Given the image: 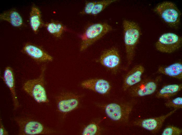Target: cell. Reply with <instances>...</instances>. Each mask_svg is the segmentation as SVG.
I'll return each mask as SVG.
<instances>
[{"instance_id": "obj_1", "label": "cell", "mask_w": 182, "mask_h": 135, "mask_svg": "<svg viewBox=\"0 0 182 135\" xmlns=\"http://www.w3.org/2000/svg\"><path fill=\"white\" fill-rule=\"evenodd\" d=\"M127 65L129 67L133 60L136 47L141 35L139 26L133 21L124 20L123 22Z\"/></svg>"}, {"instance_id": "obj_2", "label": "cell", "mask_w": 182, "mask_h": 135, "mask_svg": "<svg viewBox=\"0 0 182 135\" xmlns=\"http://www.w3.org/2000/svg\"><path fill=\"white\" fill-rule=\"evenodd\" d=\"M154 11L168 26L177 29L180 23L181 13L176 5L170 1H164L157 5Z\"/></svg>"}, {"instance_id": "obj_3", "label": "cell", "mask_w": 182, "mask_h": 135, "mask_svg": "<svg viewBox=\"0 0 182 135\" xmlns=\"http://www.w3.org/2000/svg\"><path fill=\"white\" fill-rule=\"evenodd\" d=\"M112 30V26L105 23H97L90 25L81 36L80 51L85 50Z\"/></svg>"}, {"instance_id": "obj_4", "label": "cell", "mask_w": 182, "mask_h": 135, "mask_svg": "<svg viewBox=\"0 0 182 135\" xmlns=\"http://www.w3.org/2000/svg\"><path fill=\"white\" fill-rule=\"evenodd\" d=\"M46 69V67L43 66L38 77L28 80L23 86L24 91L38 103L49 102L44 87V75Z\"/></svg>"}, {"instance_id": "obj_5", "label": "cell", "mask_w": 182, "mask_h": 135, "mask_svg": "<svg viewBox=\"0 0 182 135\" xmlns=\"http://www.w3.org/2000/svg\"><path fill=\"white\" fill-rule=\"evenodd\" d=\"M135 103L134 101L122 103H111L105 106V112L107 116L113 121L126 123Z\"/></svg>"}, {"instance_id": "obj_6", "label": "cell", "mask_w": 182, "mask_h": 135, "mask_svg": "<svg viewBox=\"0 0 182 135\" xmlns=\"http://www.w3.org/2000/svg\"><path fill=\"white\" fill-rule=\"evenodd\" d=\"M162 80L161 76L155 77H147L142 78L139 83L128 90L130 95L133 97H139L150 95L157 90Z\"/></svg>"}, {"instance_id": "obj_7", "label": "cell", "mask_w": 182, "mask_h": 135, "mask_svg": "<svg viewBox=\"0 0 182 135\" xmlns=\"http://www.w3.org/2000/svg\"><path fill=\"white\" fill-rule=\"evenodd\" d=\"M182 39L175 33L167 32L162 34L155 44L158 51L164 53H170L178 50L181 47Z\"/></svg>"}, {"instance_id": "obj_8", "label": "cell", "mask_w": 182, "mask_h": 135, "mask_svg": "<svg viewBox=\"0 0 182 135\" xmlns=\"http://www.w3.org/2000/svg\"><path fill=\"white\" fill-rule=\"evenodd\" d=\"M81 95L69 92L60 93L56 97L59 111L66 114L76 109L80 103Z\"/></svg>"}, {"instance_id": "obj_9", "label": "cell", "mask_w": 182, "mask_h": 135, "mask_svg": "<svg viewBox=\"0 0 182 135\" xmlns=\"http://www.w3.org/2000/svg\"><path fill=\"white\" fill-rule=\"evenodd\" d=\"M178 109H174L167 114L158 117L138 119L133 125L150 131L153 133H158L162 127L166 119L175 113Z\"/></svg>"}, {"instance_id": "obj_10", "label": "cell", "mask_w": 182, "mask_h": 135, "mask_svg": "<svg viewBox=\"0 0 182 135\" xmlns=\"http://www.w3.org/2000/svg\"><path fill=\"white\" fill-rule=\"evenodd\" d=\"M15 120L19 127V134L33 135L47 134L51 132L38 122L24 120L17 118Z\"/></svg>"}, {"instance_id": "obj_11", "label": "cell", "mask_w": 182, "mask_h": 135, "mask_svg": "<svg viewBox=\"0 0 182 135\" xmlns=\"http://www.w3.org/2000/svg\"><path fill=\"white\" fill-rule=\"evenodd\" d=\"M100 62L105 67L115 71L119 68L121 59L117 50L114 48L107 50L101 56Z\"/></svg>"}, {"instance_id": "obj_12", "label": "cell", "mask_w": 182, "mask_h": 135, "mask_svg": "<svg viewBox=\"0 0 182 135\" xmlns=\"http://www.w3.org/2000/svg\"><path fill=\"white\" fill-rule=\"evenodd\" d=\"M145 70L144 67L140 64L136 65L132 68L124 78L122 85L123 90L124 91L128 90L140 81Z\"/></svg>"}, {"instance_id": "obj_13", "label": "cell", "mask_w": 182, "mask_h": 135, "mask_svg": "<svg viewBox=\"0 0 182 135\" xmlns=\"http://www.w3.org/2000/svg\"><path fill=\"white\" fill-rule=\"evenodd\" d=\"M83 87L105 95L107 94L111 89V85L107 80L100 79H93L86 80L81 84Z\"/></svg>"}, {"instance_id": "obj_14", "label": "cell", "mask_w": 182, "mask_h": 135, "mask_svg": "<svg viewBox=\"0 0 182 135\" xmlns=\"http://www.w3.org/2000/svg\"><path fill=\"white\" fill-rule=\"evenodd\" d=\"M23 51L35 60L40 62L52 61L53 58L37 46L30 44L25 45Z\"/></svg>"}, {"instance_id": "obj_15", "label": "cell", "mask_w": 182, "mask_h": 135, "mask_svg": "<svg viewBox=\"0 0 182 135\" xmlns=\"http://www.w3.org/2000/svg\"><path fill=\"white\" fill-rule=\"evenodd\" d=\"M3 79L5 84L10 91L13 101L14 109L16 110L19 107V104L15 91L13 71L11 67L7 66L5 68L3 74Z\"/></svg>"}, {"instance_id": "obj_16", "label": "cell", "mask_w": 182, "mask_h": 135, "mask_svg": "<svg viewBox=\"0 0 182 135\" xmlns=\"http://www.w3.org/2000/svg\"><path fill=\"white\" fill-rule=\"evenodd\" d=\"M158 72L169 77L180 80L182 79V64L180 62L173 63L168 66H160Z\"/></svg>"}, {"instance_id": "obj_17", "label": "cell", "mask_w": 182, "mask_h": 135, "mask_svg": "<svg viewBox=\"0 0 182 135\" xmlns=\"http://www.w3.org/2000/svg\"><path fill=\"white\" fill-rule=\"evenodd\" d=\"M182 89L181 84H171L163 86L156 92L155 97L167 100L177 95Z\"/></svg>"}, {"instance_id": "obj_18", "label": "cell", "mask_w": 182, "mask_h": 135, "mask_svg": "<svg viewBox=\"0 0 182 135\" xmlns=\"http://www.w3.org/2000/svg\"><path fill=\"white\" fill-rule=\"evenodd\" d=\"M0 18L6 21L14 26L18 27L23 24L22 18L17 11L14 10H9L4 11L0 15Z\"/></svg>"}, {"instance_id": "obj_19", "label": "cell", "mask_w": 182, "mask_h": 135, "mask_svg": "<svg viewBox=\"0 0 182 135\" xmlns=\"http://www.w3.org/2000/svg\"><path fill=\"white\" fill-rule=\"evenodd\" d=\"M30 23L34 32H37L42 24L41 12L39 9L35 6H33L30 15Z\"/></svg>"}, {"instance_id": "obj_20", "label": "cell", "mask_w": 182, "mask_h": 135, "mask_svg": "<svg viewBox=\"0 0 182 135\" xmlns=\"http://www.w3.org/2000/svg\"><path fill=\"white\" fill-rule=\"evenodd\" d=\"M46 28L48 31L55 37H58L61 36L64 30V27L59 23L52 22L46 25Z\"/></svg>"}, {"instance_id": "obj_21", "label": "cell", "mask_w": 182, "mask_h": 135, "mask_svg": "<svg viewBox=\"0 0 182 135\" xmlns=\"http://www.w3.org/2000/svg\"><path fill=\"white\" fill-rule=\"evenodd\" d=\"M100 134V129L98 124L92 122L88 125L84 129L82 134L83 135H97Z\"/></svg>"}, {"instance_id": "obj_22", "label": "cell", "mask_w": 182, "mask_h": 135, "mask_svg": "<svg viewBox=\"0 0 182 135\" xmlns=\"http://www.w3.org/2000/svg\"><path fill=\"white\" fill-rule=\"evenodd\" d=\"M116 1L115 0H104L96 1L91 15L94 16L98 15L107 6Z\"/></svg>"}, {"instance_id": "obj_23", "label": "cell", "mask_w": 182, "mask_h": 135, "mask_svg": "<svg viewBox=\"0 0 182 135\" xmlns=\"http://www.w3.org/2000/svg\"><path fill=\"white\" fill-rule=\"evenodd\" d=\"M164 104L167 108H173L174 109H181L182 108V98L178 97L173 99L167 100Z\"/></svg>"}, {"instance_id": "obj_24", "label": "cell", "mask_w": 182, "mask_h": 135, "mask_svg": "<svg viewBox=\"0 0 182 135\" xmlns=\"http://www.w3.org/2000/svg\"><path fill=\"white\" fill-rule=\"evenodd\" d=\"M182 130L179 128L173 126L169 125L163 130L162 135H181Z\"/></svg>"}, {"instance_id": "obj_25", "label": "cell", "mask_w": 182, "mask_h": 135, "mask_svg": "<svg viewBox=\"0 0 182 135\" xmlns=\"http://www.w3.org/2000/svg\"><path fill=\"white\" fill-rule=\"evenodd\" d=\"M96 2V1L87 2L86 3L84 9L81 12V14L91 15Z\"/></svg>"}, {"instance_id": "obj_26", "label": "cell", "mask_w": 182, "mask_h": 135, "mask_svg": "<svg viewBox=\"0 0 182 135\" xmlns=\"http://www.w3.org/2000/svg\"><path fill=\"white\" fill-rule=\"evenodd\" d=\"M0 135H8V132L4 128L3 125L2 124V121L0 120Z\"/></svg>"}]
</instances>
